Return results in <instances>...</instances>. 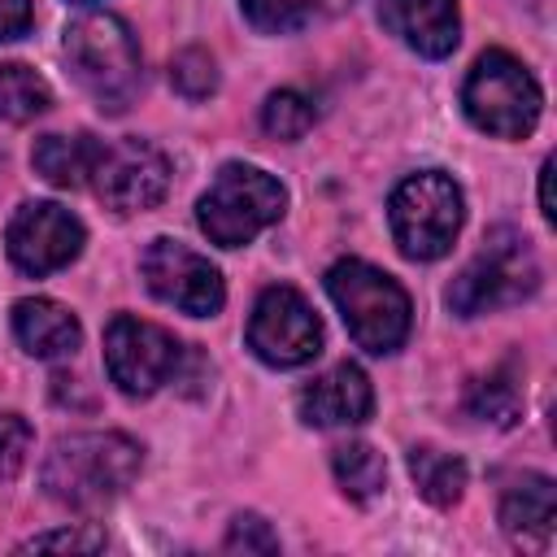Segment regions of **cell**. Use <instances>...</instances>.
Wrapping results in <instances>:
<instances>
[{"label":"cell","mask_w":557,"mask_h":557,"mask_svg":"<svg viewBox=\"0 0 557 557\" xmlns=\"http://www.w3.org/2000/svg\"><path fill=\"white\" fill-rule=\"evenodd\" d=\"M139 444L122 431H78L44 457V492L70 509H100L139 474Z\"/></svg>","instance_id":"6da1fadb"},{"label":"cell","mask_w":557,"mask_h":557,"mask_svg":"<svg viewBox=\"0 0 557 557\" xmlns=\"http://www.w3.org/2000/svg\"><path fill=\"white\" fill-rule=\"evenodd\" d=\"M65 61L74 83L104 109L126 113L139 96V48L117 13H83L65 30Z\"/></svg>","instance_id":"7a4b0ae2"},{"label":"cell","mask_w":557,"mask_h":557,"mask_svg":"<svg viewBox=\"0 0 557 557\" xmlns=\"http://www.w3.org/2000/svg\"><path fill=\"white\" fill-rule=\"evenodd\" d=\"M326 292H331L335 309L344 313L348 335L366 352L383 357V352H396L405 344L413 309H409L405 287L392 274H383L357 257H344L326 270Z\"/></svg>","instance_id":"3957f363"},{"label":"cell","mask_w":557,"mask_h":557,"mask_svg":"<svg viewBox=\"0 0 557 557\" xmlns=\"http://www.w3.org/2000/svg\"><path fill=\"white\" fill-rule=\"evenodd\" d=\"M535 287H540V265L531 244L518 231L500 226L479 244V252L448 283V309L461 318H479V313L522 305Z\"/></svg>","instance_id":"277c9868"},{"label":"cell","mask_w":557,"mask_h":557,"mask_svg":"<svg viewBox=\"0 0 557 557\" xmlns=\"http://www.w3.org/2000/svg\"><path fill=\"white\" fill-rule=\"evenodd\" d=\"M283 209H287V191L278 178H270L257 165L231 161L213 174L209 191L196 205V218L213 244L239 248V244L257 239L265 226H274L283 218Z\"/></svg>","instance_id":"5b68a950"},{"label":"cell","mask_w":557,"mask_h":557,"mask_svg":"<svg viewBox=\"0 0 557 557\" xmlns=\"http://www.w3.org/2000/svg\"><path fill=\"white\" fill-rule=\"evenodd\" d=\"M461 104L479 131H487L496 139H522L535 131L544 96L518 57L492 48L474 61V70L461 87Z\"/></svg>","instance_id":"8992f818"},{"label":"cell","mask_w":557,"mask_h":557,"mask_svg":"<svg viewBox=\"0 0 557 557\" xmlns=\"http://www.w3.org/2000/svg\"><path fill=\"white\" fill-rule=\"evenodd\" d=\"M392 235L409 261H435L461 231V187L444 170L409 174L387 200Z\"/></svg>","instance_id":"52a82bcc"},{"label":"cell","mask_w":557,"mask_h":557,"mask_svg":"<svg viewBox=\"0 0 557 557\" xmlns=\"http://www.w3.org/2000/svg\"><path fill=\"white\" fill-rule=\"evenodd\" d=\"M87 187L113 213H144L170 191V161L148 139H96Z\"/></svg>","instance_id":"ba28073f"},{"label":"cell","mask_w":557,"mask_h":557,"mask_svg":"<svg viewBox=\"0 0 557 557\" xmlns=\"http://www.w3.org/2000/svg\"><path fill=\"white\" fill-rule=\"evenodd\" d=\"M104 366H109V379L126 396H152L161 383L178 374L183 344L157 322L117 313L104 331Z\"/></svg>","instance_id":"9c48e42d"},{"label":"cell","mask_w":557,"mask_h":557,"mask_svg":"<svg viewBox=\"0 0 557 557\" xmlns=\"http://www.w3.org/2000/svg\"><path fill=\"white\" fill-rule=\"evenodd\" d=\"M248 348L265 366H278V370L305 366L322 352V322L296 287L274 283L261 292V300L248 318Z\"/></svg>","instance_id":"30bf717a"},{"label":"cell","mask_w":557,"mask_h":557,"mask_svg":"<svg viewBox=\"0 0 557 557\" xmlns=\"http://www.w3.org/2000/svg\"><path fill=\"white\" fill-rule=\"evenodd\" d=\"M139 270H144V283L157 300H165L191 318H213L226 300L218 265H209V257L191 252L178 239H152Z\"/></svg>","instance_id":"8fae6325"},{"label":"cell","mask_w":557,"mask_h":557,"mask_svg":"<svg viewBox=\"0 0 557 557\" xmlns=\"http://www.w3.org/2000/svg\"><path fill=\"white\" fill-rule=\"evenodd\" d=\"M9 257L22 274H52L61 265H70L78 252H83V222L52 205V200H35V205H22L9 222Z\"/></svg>","instance_id":"7c38bea8"},{"label":"cell","mask_w":557,"mask_h":557,"mask_svg":"<svg viewBox=\"0 0 557 557\" xmlns=\"http://www.w3.org/2000/svg\"><path fill=\"white\" fill-rule=\"evenodd\" d=\"M374 409V387L366 379L361 366L339 361L335 370H326L322 379H313L300 392V418L309 426H348V422H366Z\"/></svg>","instance_id":"4fadbf2b"},{"label":"cell","mask_w":557,"mask_h":557,"mask_svg":"<svg viewBox=\"0 0 557 557\" xmlns=\"http://www.w3.org/2000/svg\"><path fill=\"white\" fill-rule=\"evenodd\" d=\"M383 22L418 52V57H448L461 39L457 0H383Z\"/></svg>","instance_id":"5bb4252c"},{"label":"cell","mask_w":557,"mask_h":557,"mask_svg":"<svg viewBox=\"0 0 557 557\" xmlns=\"http://www.w3.org/2000/svg\"><path fill=\"white\" fill-rule=\"evenodd\" d=\"M553 518H557V496H553V479L544 474H522L500 496V527L527 553H544L553 544Z\"/></svg>","instance_id":"9a60e30c"},{"label":"cell","mask_w":557,"mask_h":557,"mask_svg":"<svg viewBox=\"0 0 557 557\" xmlns=\"http://www.w3.org/2000/svg\"><path fill=\"white\" fill-rule=\"evenodd\" d=\"M13 335L30 357H48L52 361V357H70L78 348L83 326L65 305L30 296V300L13 305Z\"/></svg>","instance_id":"2e32d148"},{"label":"cell","mask_w":557,"mask_h":557,"mask_svg":"<svg viewBox=\"0 0 557 557\" xmlns=\"http://www.w3.org/2000/svg\"><path fill=\"white\" fill-rule=\"evenodd\" d=\"M96 157L91 135H44L30 148V165L52 183V187H87Z\"/></svg>","instance_id":"e0dca14e"},{"label":"cell","mask_w":557,"mask_h":557,"mask_svg":"<svg viewBox=\"0 0 557 557\" xmlns=\"http://www.w3.org/2000/svg\"><path fill=\"white\" fill-rule=\"evenodd\" d=\"M466 413L479 418V422H492V426H513L522 418V387H518V374L509 366L483 374L470 383L466 392Z\"/></svg>","instance_id":"ac0fdd59"},{"label":"cell","mask_w":557,"mask_h":557,"mask_svg":"<svg viewBox=\"0 0 557 557\" xmlns=\"http://www.w3.org/2000/svg\"><path fill=\"white\" fill-rule=\"evenodd\" d=\"M409 474H413L418 492H422L431 505L444 509V505L461 500V487H466V461H461V457L422 444V448L409 453Z\"/></svg>","instance_id":"d6986e66"},{"label":"cell","mask_w":557,"mask_h":557,"mask_svg":"<svg viewBox=\"0 0 557 557\" xmlns=\"http://www.w3.org/2000/svg\"><path fill=\"white\" fill-rule=\"evenodd\" d=\"M331 470H335L344 496L357 500V505L374 500V496L387 487V466H383V457H379L370 444H361V440L339 444V448L331 453Z\"/></svg>","instance_id":"ffe728a7"},{"label":"cell","mask_w":557,"mask_h":557,"mask_svg":"<svg viewBox=\"0 0 557 557\" xmlns=\"http://www.w3.org/2000/svg\"><path fill=\"white\" fill-rule=\"evenodd\" d=\"M52 104L48 83L22 65V61H0V117L4 122H30Z\"/></svg>","instance_id":"44dd1931"},{"label":"cell","mask_w":557,"mask_h":557,"mask_svg":"<svg viewBox=\"0 0 557 557\" xmlns=\"http://www.w3.org/2000/svg\"><path fill=\"white\" fill-rule=\"evenodd\" d=\"M261 126L274 139H300L313 126V104L300 91H274L261 109Z\"/></svg>","instance_id":"7402d4cb"},{"label":"cell","mask_w":557,"mask_h":557,"mask_svg":"<svg viewBox=\"0 0 557 557\" xmlns=\"http://www.w3.org/2000/svg\"><path fill=\"white\" fill-rule=\"evenodd\" d=\"M244 17L265 30V35H287V30H300L313 13V0H239Z\"/></svg>","instance_id":"603a6c76"},{"label":"cell","mask_w":557,"mask_h":557,"mask_svg":"<svg viewBox=\"0 0 557 557\" xmlns=\"http://www.w3.org/2000/svg\"><path fill=\"white\" fill-rule=\"evenodd\" d=\"M170 83L187 96V100H205L213 87H218V70H213V57L200 52V48H183L170 65Z\"/></svg>","instance_id":"cb8c5ba5"},{"label":"cell","mask_w":557,"mask_h":557,"mask_svg":"<svg viewBox=\"0 0 557 557\" xmlns=\"http://www.w3.org/2000/svg\"><path fill=\"white\" fill-rule=\"evenodd\" d=\"M30 422L17 413H0V479H13L30 453Z\"/></svg>","instance_id":"d4e9b609"},{"label":"cell","mask_w":557,"mask_h":557,"mask_svg":"<svg viewBox=\"0 0 557 557\" xmlns=\"http://www.w3.org/2000/svg\"><path fill=\"white\" fill-rule=\"evenodd\" d=\"M231 553H278V535L270 531V522H261L257 513H239L222 540Z\"/></svg>","instance_id":"484cf974"},{"label":"cell","mask_w":557,"mask_h":557,"mask_svg":"<svg viewBox=\"0 0 557 557\" xmlns=\"http://www.w3.org/2000/svg\"><path fill=\"white\" fill-rule=\"evenodd\" d=\"M104 540L100 535H83V531H74V527H65V531H44V535H30L22 548L26 553H44V548H100Z\"/></svg>","instance_id":"4316f807"},{"label":"cell","mask_w":557,"mask_h":557,"mask_svg":"<svg viewBox=\"0 0 557 557\" xmlns=\"http://www.w3.org/2000/svg\"><path fill=\"white\" fill-rule=\"evenodd\" d=\"M30 0H0V44L30 30Z\"/></svg>","instance_id":"83f0119b"},{"label":"cell","mask_w":557,"mask_h":557,"mask_svg":"<svg viewBox=\"0 0 557 557\" xmlns=\"http://www.w3.org/2000/svg\"><path fill=\"white\" fill-rule=\"evenodd\" d=\"M540 213L553 222V161H544V170H540Z\"/></svg>","instance_id":"f1b7e54d"}]
</instances>
